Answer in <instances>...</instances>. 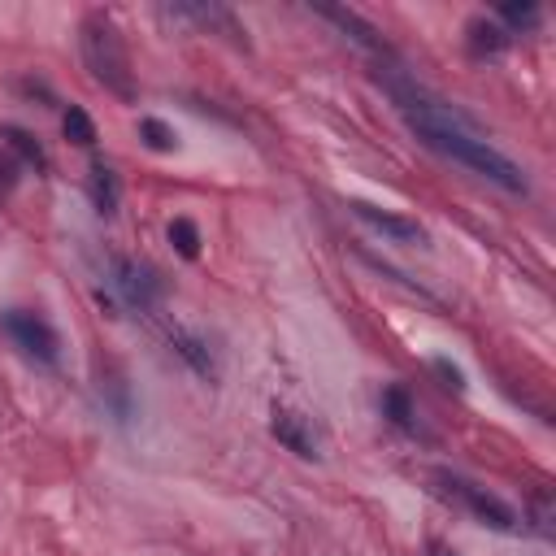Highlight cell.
<instances>
[{
	"label": "cell",
	"mask_w": 556,
	"mask_h": 556,
	"mask_svg": "<svg viewBox=\"0 0 556 556\" xmlns=\"http://www.w3.org/2000/svg\"><path fill=\"white\" fill-rule=\"evenodd\" d=\"M383 409H387L391 422L404 426V431L413 426V404H409V391H404V387H387L383 391Z\"/></svg>",
	"instance_id": "9a60e30c"
},
{
	"label": "cell",
	"mask_w": 556,
	"mask_h": 556,
	"mask_svg": "<svg viewBox=\"0 0 556 556\" xmlns=\"http://www.w3.org/2000/svg\"><path fill=\"white\" fill-rule=\"evenodd\" d=\"M448 556H452V552H448Z\"/></svg>",
	"instance_id": "d6986e66"
},
{
	"label": "cell",
	"mask_w": 556,
	"mask_h": 556,
	"mask_svg": "<svg viewBox=\"0 0 556 556\" xmlns=\"http://www.w3.org/2000/svg\"><path fill=\"white\" fill-rule=\"evenodd\" d=\"M426 139V144L435 148V153H444L452 161H461V166L478 170L483 179H491L496 187H504V192H526V174L513 166L504 153H496V148L487 144V139H478L470 131H417Z\"/></svg>",
	"instance_id": "6da1fadb"
},
{
	"label": "cell",
	"mask_w": 556,
	"mask_h": 556,
	"mask_svg": "<svg viewBox=\"0 0 556 556\" xmlns=\"http://www.w3.org/2000/svg\"><path fill=\"white\" fill-rule=\"evenodd\" d=\"M61 131H66V139H70V144H79V148H92L96 144V122L87 118L83 109H70L66 122H61Z\"/></svg>",
	"instance_id": "4fadbf2b"
},
{
	"label": "cell",
	"mask_w": 556,
	"mask_h": 556,
	"mask_svg": "<svg viewBox=\"0 0 556 556\" xmlns=\"http://www.w3.org/2000/svg\"><path fill=\"white\" fill-rule=\"evenodd\" d=\"M318 14H322V18H331L335 27H344L361 48H370V53H383V40H378V31H374V27H365V22H361L357 14H348V9H335V5H318Z\"/></svg>",
	"instance_id": "ba28073f"
},
{
	"label": "cell",
	"mask_w": 556,
	"mask_h": 556,
	"mask_svg": "<svg viewBox=\"0 0 556 556\" xmlns=\"http://www.w3.org/2000/svg\"><path fill=\"white\" fill-rule=\"evenodd\" d=\"M170 344L179 348V357H187V361L196 365V374H200V378H213V357L205 352V344H200L196 335H187V331H174V335H170Z\"/></svg>",
	"instance_id": "8fae6325"
},
{
	"label": "cell",
	"mask_w": 556,
	"mask_h": 556,
	"mask_svg": "<svg viewBox=\"0 0 556 556\" xmlns=\"http://www.w3.org/2000/svg\"><path fill=\"white\" fill-rule=\"evenodd\" d=\"M461 491V500L470 504V513L478 517V522H487V526H496V530H513L517 526V517H513V509L509 504H500L496 496H487V491H478V487H470V483H452Z\"/></svg>",
	"instance_id": "52a82bcc"
},
{
	"label": "cell",
	"mask_w": 556,
	"mask_h": 556,
	"mask_svg": "<svg viewBox=\"0 0 556 556\" xmlns=\"http://www.w3.org/2000/svg\"><path fill=\"white\" fill-rule=\"evenodd\" d=\"M113 287H118L122 300H126V305H135V309H153V305H157V296H161L157 274L148 270V265L126 261V257L113 261Z\"/></svg>",
	"instance_id": "277c9868"
},
{
	"label": "cell",
	"mask_w": 556,
	"mask_h": 556,
	"mask_svg": "<svg viewBox=\"0 0 556 556\" xmlns=\"http://www.w3.org/2000/svg\"><path fill=\"white\" fill-rule=\"evenodd\" d=\"M170 244H174V252H179V257L196 261L200 257V231H196V222L192 218H174L170 222Z\"/></svg>",
	"instance_id": "7c38bea8"
},
{
	"label": "cell",
	"mask_w": 556,
	"mask_h": 556,
	"mask_svg": "<svg viewBox=\"0 0 556 556\" xmlns=\"http://www.w3.org/2000/svg\"><path fill=\"white\" fill-rule=\"evenodd\" d=\"M465 31H470V53L474 57H500L504 48H509V35H504L496 22H487V18H474Z\"/></svg>",
	"instance_id": "9c48e42d"
},
{
	"label": "cell",
	"mask_w": 556,
	"mask_h": 556,
	"mask_svg": "<svg viewBox=\"0 0 556 556\" xmlns=\"http://www.w3.org/2000/svg\"><path fill=\"white\" fill-rule=\"evenodd\" d=\"M5 139H9V148H14V153L27 161V166H35L40 170L44 166V153H40V144H35V139L27 135V131H18V126H5Z\"/></svg>",
	"instance_id": "2e32d148"
},
{
	"label": "cell",
	"mask_w": 556,
	"mask_h": 556,
	"mask_svg": "<svg viewBox=\"0 0 556 556\" xmlns=\"http://www.w3.org/2000/svg\"><path fill=\"white\" fill-rule=\"evenodd\" d=\"M270 431L278 444H287L292 452H300V457H318V439H313L309 431V422L300 413H287V409H274V422H270Z\"/></svg>",
	"instance_id": "8992f818"
},
{
	"label": "cell",
	"mask_w": 556,
	"mask_h": 556,
	"mask_svg": "<svg viewBox=\"0 0 556 556\" xmlns=\"http://www.w3.org/2000/svg\"><path fill=\"white\" fill-rule=\"evenodd\" d=\"M435 370L448 378V387H452V391H465V378H461V370H457V365H452V361H444V357H439V361H435Z\"/></svg>",
	"instance_id": "ac0fdd59"
},
{
	"label": "cell",
	"mask_w": 556,
	"mask_h": 556,
	"mask_svg": "<svg viewBox=\"0 0 556 556\" xmlns=\"http://www.w3.org/2000/svg\"><path fill=\"white\" fill-rule=\"evenodd\" d=\"M500 18L513 22V27H535V22H539V9H535V5H500Z\"/></svg>",
	"instance_id": "e0dca14e"
},
{
	"label": "cell",
	"mask_w": 556,
	"mask_h": 556,
	"mask_svg": "<svg viewBox=\"0 0 556 556\" xmlns=\"http://www.w3.org/2000/svg\"><path fill=\"white\" fill-rule=\"evenodd\" d=\"M83 57L92 74L109 92H118L122 100H135V83H131V61H126V48L118 40V31L109 27L100 14H92L83 22Z\"/></svg>",
	"instance_id": "7a4b0ae2"
},
{
	"label": "cell",
	"mask_w": 556,
	"mask_h": 556,
	"mask_svg": "<svg viewBox=\"0 0 556 556\" xmlns=\"http://www.w3.org/2000/svg\"><path fill=\"white\" fill-rule=\"evenodd\" d=\"M0 326L9 331V339L27 352V357H35V361H57V331L48 326L44 318H35V313H27V309H14V313H5L0 318Z\"/></svg>",
	"instance_id": "3957f363"
},
{
	"label": "cell",
	"mask_w": 556,
	"mask_h": 556,
	"mask_svg": "<svg viewBox=\"0 0 556 556\" xmlns=\"http://www.w3.org/2000/svg\"><path fill=\"white\" fill-rule=\"evenodd\" d=\"M139 135H144V144L153 148V153H174V144H179V135H174L161 118H144L139 122Z\"/></svg>",
	"instance_id": "5bb4252c"
},
{
	"label": "cell",
	"mask_w": 556,
	"mask_h": 556,
	"mask_svg": "<svg viewBox=\"0 0 556 556\" xmlns=\"http://www.w3.org/2000/svg\"><path fill=\"white\" fill-rule=\"evenodd\" d=\"M352 213H357L361 222H370L374 231H383V235H391V239H400V244H426V231H422L417 222H409V218H396V213H383V209L365 205V200H357V205H352Z\"/></svg>",
	"instance_id": "5b68a950"
},
{
	"label": "cell",
	"mask_w": 556,
	"mask_h": 556,
	"mask_svg": "<svg viewBox=\"0 0 556 556\" xmlns=\"http://www.w3.org/2000/svg\"><path fill=\"white\" fill-rule=\"evenodd\" d=\"M87 192H92V205L105 213V218H113L118 213V179H113L109 166H92V174H87Z\"/></svg>",
	"instance_id": "30bf717a"
}]
</instances>
